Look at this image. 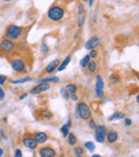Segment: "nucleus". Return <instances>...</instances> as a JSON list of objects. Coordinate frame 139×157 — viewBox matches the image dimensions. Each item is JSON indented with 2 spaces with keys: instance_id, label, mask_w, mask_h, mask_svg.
I'll return each instance as SVG.
<instances>
[{
  "instance_id": "24",
  "label": "nucleus",
  "mask_w": 139,
  "mask_h": 157,
  "mask_svg": "<svg viewBox=\"0 0 139 157\" xmlns=\"http://www.w3.org/2000/svg\"><path fill=\"white\" fill-rule=\"evenodd\" d=\"M83 154H85V150H83V147H74V155L79 157V156H83Z\"/></svg>"
},
{
  "instance_id": "37",
  "label": "nucleus",
  "mask_w": 139,
  "mask_h": 157,
  "mask_svg": "<svg viewBox=\"0 0 139 157\" xmlns=\"http://www.w3.org/2000/svg\"><path fill=\"white\" fill-rule=\"evenodd\" d=\"M4 95H6V93H4L3 89H2L1 86H0V101H2V99L4 98Z\"/></svg>"
},
{
  "instance_id": "35",
  "label": "nucleus",
  "mask_w": 139,
  "mask_h": 157,
  "mask_svg": "<svg viewBox=\"0 0 139 157\" xmlns=\"http://www.w3.org/2000/svg\"><path fill=\"white\" fill-rule=\"evenodd\" d=\"M109 80L111 81V82H118L120 79H119V77H116V75H112V76H110Z\"/></svg>"
},
{
  "instance_id": "22",
  "label": "nucleus",
  "mask_w": 139,
  "mask_h": 157,
  "mask_svg": "<svg viewBox=\"0 0 139 157\" xmlns=\"http://www.w3.org/2000/svg\"><path fill=\"white\" fill-rule=\"evenodd\" d=\"M31 80H32V78H30V77H25V78L17 79V80H11L10 83H12V85H18V83L29 82V81H31Z\"/></svg>"
},
{
  "instance_id": "13",
  "label": "nucleus",
  "mask_w": 139,
  "mask_h": 157,
  "mask_svg": "<svg viewBox=\"0 0 139 157\" xmlns=\"http://www.w3.org/2000/svg\"><path fill=\"white\" fill-rule=\"evenodd\" d=\"M33 138L37 142V144H43V143H45L47 141L48 136L43 132H35L33 134Z\"/></svg>"
},
{
  "instance_id": "46",
  "label": "nucleus",
  "mask_w": 139,
  "mask_h": 157,
  "mask_svg": "<svg viewBox=\"0 0 139 157\" xmlns=\"http://www.w3.org/2000/svg\"><path fill=\"white\" fill-rule=\"evenodd\" d=\"M136 101H137V103H139V96H138V95L136 96Z\"/></svg>"
},
{
  "instance_id": "32",
  "label": "nucleus",
  "mask_w": 139,
  "mask_h": 157,
  "mask_svg": "<svg viewBox=\"0 0 139 157\" xmlns=\"http://www.w3.org/2000/svg\"><path fill=\"white\" fill-rule=\"evenodd\" d=\"M124 124H125V126H131L133 124V121H132L129 118H124Z\"/></svg>"
},
{
  "instance_id": "45",
  "label": "nucleus",
  "mask_w": 139,
  "mask_h": 157,
  "mask_svg": "<svg viewBox=\"0 0 139 157\" xmlns=\"http://www.w3.org/2000/svg\"><path fill=\"white\" fill-rule=\"evenodd\" d=\"M92 157H101V155H98V154H93Z\"/></svg>"
},
{
  "instance_id": "11",
  "label": "nucleus",
  "mask_w": 139,
  "mask_h": 157,
  "mask_svg": "<svg viewBox=\"0 0 139 157\" xmlns=\"http://www.w3.org/2000/svg\"><path fill=\"white\" fill-rule=\"evenodd\" d=\"M56 155V150H54L50 147H43L39 150V156L41 157H54Z\"/></svg>"
},
{
  "instance_id": "36",
  "label": "nucleus",
  "mask_w": 139,
  "mask_h": 157,
  "mask_svg": "<svg viewBox=\"0 0 139 157\" xmlns=\"http://www.w3.org/2000/svg\"><path fill=\"white\" fill-rule=\"evenodd\" d=\"M14 155L15 157H21L23 156V153H21V151L19 149H17V150H15V153H14Z\"/></svg>"
},
{
  "instance_id": "31",
  "label": "nucleus",
  "mask_w": 139,
  "mask_h": 157,
  "mask_svg": "<svg viewBox=\"0 0 139 157\" xmlns=\"http://www.w3.org/2000/svg\"><path fill=\"white\" fill-rule=\"evenodd\" d=\"M89 126H90V128H93V129L96 127V123H95V121H94L93 119H91V118L89 119Z\"/></svg>"
},
{
  "instance_id": "44",
  "label": "nucleus",
  "mask_w": 139,
  "mask_h": 157,
  "mask_svg": "<svg viewBox=\"0 0 139 157\" xmlns=\"http://www.w3.org/2000/svg\"><path fill=\"white\" fill-rule=\"evenodd\" d=\"M2 155H3V150H2L1 147H0V157H1Z\"/></svg>"
},
{
  "instance_id": "15",
  "label": "nucleus",
  "mask_w": 139,
  "mask_h": 157,
  "mask_svg": "<svg viewBox=\"0 0 139 157\" xmlns=\"http://www.w3.org/2000/svg\"><path fill=\"white\" fill-rule=\"evenodd\" d=\"M106 139H107L108 143H114L118 140V132H114V130L107 132V134H106Z\"/></svg>"
},
{
  "instance_id": "38",
  "label": "nucleus",
  "mask_w": 139,
  "mask_h": 157,
  "mask_svg": "<svg viewBox=\"0 0 139 157\" xmlns=\"http://www.w3.org/2000/svg\"><path fill=\"white\" fill-rule=\"evenodd\" d=\"M71 98H72V101H78V96H77L76 94H73V95H71Z\"/></svg>"
},
{
  "instance_id": "48",
  "label": "nucleus",
  "mask_w": 139,
  "mask_h": 157,
  "mask_svg": "<svg viewBox=\"0 0 139 157\" xmlns=\"http://www.w3.org/2000/svg\"><path fill=\"white\" fill-rule=\"evenodd\" d=\"M81 1H83V2H88V0H81Z\"/></svg>"
},
{
  "instance_id": "2",
  "label": "nucleus",
  "mask_w": 139,
  "mask_h": 157,
  "mask_svg": "<svg viewBox=\"0 0 139 157\" xmlns=\"http://www.w3.org/2000/svg\"><path fill=\"white\" fill-rule=\"evenodd\" d=\"M65 11L61 6H52L47 11V18L52 21H60L64 17Z\"/></svg>"
},
{
  "instance_id": "23",
  "label": "nucleus",
  "mask_w": 139,
  "mask_h": 157,
  "mask_svg": "<svg viewBox=\"0 0 139 157\" xmlns=\"http://www.w3.org/2000/svg\"><path fill=\"white\" fill-rule=\"evenodd\" d=\"M85 147L90 153H93L94 150H95V144H94L92 141H87V142H85Z\"/></svg>"
},
{
  "instance_id": "20",
  "label": "nucleus",
  "mask_w": 139,
  "mask_h": 157,
  "mask_svg": "<svg viewBox=\"0 0 139 157\" xmlns=\"http://www.w3.org/2000/svg\"><path fill=\"white\" fill-rule=\"evenodd\" d=\"M60 79L58 77H47V78H41L37 80V82H47V83H50V82H59Z\"/></svg>"
},
{
  "instance_id": "29",
  "label": "nucleus",
  "mask_w": 139,
  "mask_h": 157,
  "mask_svg": "<svg viewBox=\"0 0 139 157\" xmlns=\"http://www.w3.org/2000/svg\"><path fill=\"white\" fill-rule=\"evenodd\" d=\"M85 21H86L85 14H81V15H79V21H78V28H83V24H85Z\"/></svg>"
},
{
  "instance_id": "6",
  "label": "nucleus",
  "mask_w": 139,
  "mask_h": 157,
  "mask_svg": "<svg viewBox=\"0 0 139 157\" xmlns=\"http://www.w3.org/2000/svg\"><path fill=\"white\" fill-rule=\"evenodd\" d=\"M95 95L100 98L104 96V81L101 75H98L95 79Z\"/></svg>"
},
{
  "instance_id": "5",
  "label": "nucleus",
  "mask_w": 139,
  "mask_h": 157,
  "mask_svg": "<svg viewBox=\"0 0 139 157\" xmlns=\"http://www.w3.org/2000/svg\"><path fill=\"white\" fill-rule=\"evenodd\" d=\"M15 49V43L9 39H3L0 41V52L4 54H10Z\"/></svg>"
},
{
  "instance_id": "42",
  "label": "nucleus",
  "mask_w": 139,
  "mask_h": 157,
  "mask_svg": "<svg viewBox=\"0 0 139 157\" xmlns=\"http://www.w3.org/2000/svg\"><path fill=\"white\" fill-rule=\"evenodd\" d=\"M75 116H76L77 120H81V119H80V117H79V113H78V111H77V110H75Z\"/></svg>"
},
{
  "instance_id": "10",
  "label": "nucleus",
  "mask_w": 139,
  "mask_h": 157,
  "mask_svg": "<svg viewBox=\"0 0 139 157\" xmlns=\"http://www.w3.org/2000/svg\"><path fill=\"white\" fill-rule=\"evenodd\" d=\"M23 144L24 147H26L29 150H35L37 147V142L35 141V139L31 136H26L23 138Z\"/></svg>"
},
{
  "instance_id": "27",
  "label": "nucleus",
  "mask_w": 139,
  "mask_h": 157,
  "mask_svg": "<svg viewBox=\"0 0 139 157\" xmlns=\"http://www.w3.org/2000/svg\"><path fill=\"white\" fill-rule=\"evenodd\" d=\"M41 52L44 55H46L47 52H49V47L47 46V44H46V42H42L41 43Z\"/></svg>"
},
{
  "instance_id": "12",
  "label": "nucleus",
  "mask_w": 139,
  "mask_h": 157,
  "mask_svg": "<svg viewBox=\"0 0 139 157\" xmlns=\"http://www.w3.org/2000/svg\"><path fill=\"white\" fill-rule=\"evenodd\" d=\"M60 62H61L60 59H55V60H52V62H49V64H47V66H46V68H45L46 74H52V73H54L55 71H57V68H58Z\"/></svg>"
},
{
  "instance_id": "8",
  "label": "nucleus",
  "mask_w": 139,
  "mask_h": 157,
  "mask_svg": "<svg viewBox=\"0 0 139 157\" xmlns=\"http://www.w3.org/2000/svg\"><path fill=\"white\" fill-rule=\"evenodd\" d=\"M50 88H52V86H50L49 83H47V82H37V85L31 89L30 93H32V94H41V93H43V92L50 90Z\"/></svg>"
},
{
  "instance_id": "41",
  "label": "nucleus",
  "mask_w": 139,
  "mask_h": 157,
  "mask_svg": "<svg viewBox=\"0 0 139 157\" xmlns=\"http://www.w3.org/2000/svg\"><path fill=\"white\" fill-rule=\"evenodd\" d=\"M88 3H89L90 8H92V6H93V3H94V0H88Z\"/></svg>"
},
{
  "instance_id": "33",
  "label": "nucleus",
  "mask_w": 139,
  "mask_h": 157,
  "mask_svg": "<svg viewBox=\"0 0 139 157\" xmlns=\"http://www.w3.org/2000/svg\"><path fill=\"white\" fill-rule=\"evenodd\" d=\"M78 14H79V15L85 14V6H83V4H80V6H78Z\"/></svg>"
},
{
  "instance_id": "7",
  "label": "nucleus",
  "mask_w": 139,
  "mask_h": 157,
  "mask_svg": "<svg viewBox=\"0 0 139 157\" xmlns=\"http://www.w3.org/2000/svg\"><path fill=\"white\" fill-rule=\"evenodd\" d=\"M101 45V37L93 35L92 37H90L85 44V48L87 50H91V49H95L96 47Z\"/></svg>"
},
{
  "instance_id": "18",
  "label": "nucleus",
  "mask_w": 139,
  "mask_h": 157,
  "mask_svg": "<svg viewBox=\"0 0 139 157\" xmlns=\"http://www.w3.org/2000/svg\"><path fill=\"white\" fill-rule=\"evenodd\" d=\"M64 88H65V90L68 91V93H69L70 96H71V95H73V94H76L77 86L74 85V83H69V85H67Z\"/></svg>"
},
{
  "instance_id": "26",
  "label": "nucleus",
  "mask_w": 139,
  "mask_h": 157,
  "mask_svg": "<svg viewBox=\"0 0 139 157\" xmlns=\"http://www.w3.org/2000/svg\"><path fill=\"white\" fill-rule=\"evenodd\" d=\"M60 132H62L63 137H64V138H67L68 135H69V132H70V127H69V126H68L67 124L62 125V127L60 128Z\"/></svg>"
},
{
  "instance_id": "14",
  "label": "nucleus",
  "mask_w": 139,
  "mask_h": 157,
  "mask_svg": "<svg viewBox=\"0 0 139 157\" xmlns=\"http://www.w3.org/2000/svg\"><path fill=\"white\" fill-rule=\"evenodd\" d=\"M39 116L44 120H52V118L54 117L52 112L49 109H41L39 111Z\"/></svg>"
},
{
  "instance_id": "19",
  "label": "nucleus",
  "mask_w": 139,
  "mask_h": 157,
  "mask_svg": "<svg viewBox=\"0 0 139 157\" xmlns=\"http://www.w3.org/2000/svg\"><path fill=\"white\" fill-rule=\"evenodd\" d=\"M125 118V114L123 112H114V114L108 118V121H116V120H121V119H124Z\"/></svg>"
},
{
  "instance_id": "30",
  "label": "nucleus",
  "mask_w": 139,
  "mask_h": 157,
  "mask_svg": "<svg viewBox=\"0 0 139 157\" xmlns=\"http://www.w3.org/2000/svg\"><path fill=\"white\" fill-rule=\"evenodd\" d=\"M89 56H90V58H91V59H95L96 57H98V52H96L95 49H91V50H90Z\"/></svg>"
},
{
  "instance_id": "4",
  "label": "nucleus",
  "mask_w": 139,
  "mask_h": 157,
  "mask_svg": "<svg viewBox=\"0 0 139 157\" xmlns=\"http://www.w3.org/2000/svg\"><path fill=\"white\" fill-rule=\"evenodd\" d=\"M95 134H94V139L96 142L98 143H104L106 140V134H107V127L105 125H96Z\"/></svg>"
},
{
  "instance_id": "43",
  "label": "nucleus",
  "mask_w": 139,
  "mask_h": 157,
  "mask_svg": "<svg viewBox=\"0 0 139 157\" xmlns=\"http://www.w3.org/2000/svg\"><path fill=\"white\" fill-rule=\"evenodd\" d=\"M67 125L69 126L70 128L72 127V120H71V119H69V120H68V123H67Z\"/></svg>"
},
{
  "instance_id": "39",
  "label": "nucleus",
  "mask_w": 139,
  "mask_h": 157,
  "mask_svg": "<svg viewBox=\"0 0 139 157\" xmlns=\"http://www.w3.org/2000/svg\"><path fill=\"white\" fill-rule=\"evenodd\" d=\"M0 135H1V137L4 139V140H6V139H8V137L6 136V134H4V132L2 129H0Z\"/></svg>"
},
{
  "instance_id": "21",
  "label": "nucleus",
  "mask_w": 139,
  "mask_h": 157,
  "mask_svg": "<svg viewBox=\"0 0 139 157\" xmlns=\"http://www.w3.org/2000/svg\"><path fill=\"white\" fill-rule=\"evenodd\" d=\"M77 142V137L75 134H73V132H69V135H68V143H69V145H75Z\"/></svg>"
},
{
  "instance_id": "17",
  "label": "nucleus",
  "mask_w": 139,
  "mask_h": 157,
  "mask_svg": "<svg viewBox=\"0 0 139 157\" xmlns=\"http://www.w3.org/2000/svg\"><path fill=\"white\" fill-rule=\"evenodd\" d=\"M87 68L90 73L93 74V73H95L96 71H98V63H96L94 60H90L87 64Z\"/></svg>"
},
{
  "instance_id": "47",
  "label": "nucleus",
  "mask_w": 139,
  "mask_h": 157,
  "mask_svg": "<svg viewBox=\"0 0 139 157\" xmlns=\"http://www.w3.org/2000/svg\"><path fill=\"white\" fill-rule=\"evenodd\" d=\"M6 2H10V1H12V0H4Z\"/></svg>"
},
{
  "instance_id": "1",
  "label": "nucleus",
  "mask_w": 139,
  "mask_h": 157,
  "mask_svg": "<svg viewBox=\"0 0 139 157\" xmlns=\"http://www.w3.org/2000/svg\"><path fill=\"white\" fill-rule=\"evenodd\" d=\"M23 32H24V28L21 26L11 24V25H9L6 28L4 36H6V39H9L11 41H16V40H18L23 35Z\"/></svg>"
},
{
  "instance_id": "3",
  "label": "nucleus",
  "mask_w": 139,
  "mask_h": 157,
  "mask_svg": "<svg viewBox=\"0 0 139 157\" xmlns=\"http://www.w3.org/2000/svg\"><path fill=\"white\" fill-rule=\"evenodd\" d=\"M76 110L78 111L79 117H80L81 120L87 121V120H89V119L91 118V110H90V107L86 103H83V101L78 103Z\"/></svg>"
},
{
  "instance_id": "40",
  "label": "nucleus",
  "mask_w": 139,
  "mask_h": 157,
  "mask_svg": "<svg viewBox=\"0 0 139 157\" xmlns=\"http://www.w3.org/2000/svg\"><path fill=\"white\" fill-rule=\"evenodd\" d=\"M27 93H24V94H21V96H19V101H21V99H24V98H26L27 97Z\"/></svg>"
},
{
  "instance_id": "9",
  "label": "nucleus",
  "mask_w": 139,
  "mask_h": 157,
  "mask_svg": "<svg viewBox=\"0 0 139 157\" xmlns=\"http://www.w3.org/2000/svg\"><path fill=\"white\" fill-rule=\"evenodd\" d=\"M11 67L14 72L16 73H23L26 70V64L21 59H13L11 61Z\"/></svg>"
},
{
  "instance_id": "34",
  "label": "nucleus",
  "mask_w": 139,
  "mask_h": 157,
  "mask_svg": "<svg viewBox=\"0 0 139 157\" xmlns=\"http://www.w3.org/2000/svg\"><path fill=\"white\" fill-rule=\"evenodd\" d=\"M6 75H0V86L1 85H4V82L6 81Z\"/></svg>"
},
{
  "instance_id": "16",
  "label": "nucleus",
  "mask_w": 139,
  "mask_h": 157,
  "mask_svg": "<svg viewBox=\"0 0 139 157\" xmlns=\"http://www.w3.org/2000/svg\"><path fill=\"white\" fill-rule=\"evenodd\" d=\"M70 62H71V56H68L67 58L62 61V62H60V64H59V66H58V68H57V70H58L59 72H62V71H64L65 68H67V66L69 65Z\"/></svg>"
},
{
  "instance_id": "25",
  "label": "nucleus",
  "mask_w": 139,
  "mask_h": 157,
  "mask_svg": "<svg viewBox=\"0 0 139 157\" xmlns=\"http://www.w3.org/2000/svg\"><path fill=\"white\" fill-rule=\"evenodd\" d=\"M90 60H91V58H90L89 55H86V56L83 57V58L80 60V62H79V64H80L81 67H86V66H87V64H88V62H89Z\"/></svg>"
},
{
  "instance_id": "28",
  "label": "nucleus",
  "mask_w": 139,
  "mask_h": 157,
  "mask_svg": "<svg viewBox=\"0 0 139 157\" xmlns=\"http://www.w3.org/2000/svg\"><path fill=\"white\" fill-rule=\"evenodd\" d=\"M60 94H61V96L65 99V101H69V99H70V95H69V93H68L67 90H65L64 87H62L60 89Z\"/></svg>"
}]
</instances>
